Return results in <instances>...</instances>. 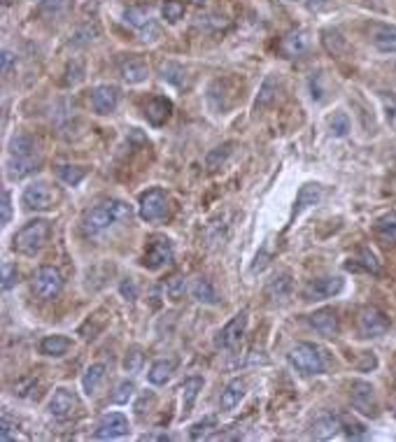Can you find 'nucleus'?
I'll use <instances>...</instances> for the list:
<instances>
[{
    "label": "nucleus",
    "instance_id": "51",
    "mask_svg": "<svg viewBox=\"0 0 396 442\" xmlns=\"http://www.w3.org/2000/svg\"><path fill=\"white\" fill-rule=\"evenodd\" d=\"M12 438H17L15 433H12V424H10V419H8V414L3 417V426H0V440L3 442H8Z\"/></svg>",
    "mask_w": 396,
    "mask_h": 442
},
{
    "label": "nucleus",
    "instance_id": "24",
    "mask_svg": "<svg viewBox=\"0 0 396 442\" xmlns=\"http://www.w3.org/2000/svg\"><path fill=\"white\" fill-rule=\"evenodd\" d=\"M122 77L129 84H140L147 79V63L143 58H129L122 63Z\"/></svg>",
    "mask_w": 396,
    "mask_h": 442
},
{
    "label": "nucleus",
    "instance_id": "16",
    "mask_svg": "<svg viewBox=\"0 0 396 442\" xmlns=\"http://www.w3.org/2000/svg\"><path fill=\"white\" fill-rule=\"evenodd\" d=\"M340 426H343V419H340L338 414L324 412V414H319V417L312 421L310 435L315 440H328V438H333V435L338 433Z\"/></svg>",
    "mask_w": 396,
    "mask_h": 442
},
{
    "label": "nucleus",
    "instance_id": "36",
    "mask_svg": "<svg viewBox=\"0 0 396 442\" xmlns=\"http://www.w3.org/2000/svg\"><path fill=\"white\" fill-rule=\"evenodd\" d=\"M56 175H58V179H61L63 184L77 186L86 177V170L84 168H77V165H61V168L56 170Z\"/></svg>",
    "mask_w": 396,
    "mask_h": 442
},
{
    "label": "nucleus",
    "instance_id": "15",
    "mask_svg": "<svg viewBox=\"0 0 396 442\" xmlns=\"http://www.w3.org/2000/svg\"><path fill=\"white\" fill-rule=\"evenodd\" d=\"M371 44L382 54H396V26L373 24L371 26Z\"/></svg>",
    "mask_w": 396,
    "mask_h": 442
},
{
    "label": "nucleus",
    "instance_id": "4",
    "mask_svg": "<svg viewBox=\"0 0 396 442\" xmlns=\"http://www.w3.org/2000/svg\"><path fill=\"white\" fill-rule=\"evenodd\" d=\"M168 196L164 189H150L140 196V219H145L147 224H157L168 217Z\"/></svg>",
    "mask_w": 396,
    "mask_h": 442
},
{
    "label": "nucleus",
    "instance_id": "5",
    "mask_svg": "<svg viewBox=\"0 0 396 442\" xmlns=\"http://www.w3.org/2000/svg\"><path fill=\"white\" fill-rule=\"evenodd\" d=\"M63 289V277L61 272L56 270V268L52 265H42L35 275V279H33V291H35V296L40 300H54L61 293Z\"/></svg>",
    "mask_w": 396,
    "mask_h": 442
},
{
    "label": "nucleus",
    "instance_id": "11",
    "mask_svg": "<svg viewBox=\"0 0 396 442\" xmlns=\"http://www.w3.org/2000/svg\"><path fill=\"white\" fill-rule=\"evenodd\" d=\"M129 419L124 417L122 412H112V414H105L103 419H100V424L96 428V433H93V438L98 440H115V438H124V435H129Z\"/></svg>",
    "mask_w": 396,
    "mask_h": 442
},
{
    "label": "nucleus",
    "instance_id": "25",
    "mask_svg": "<svg viewBox=\"0 0 396 442\" xmlns=\"http://www.w3.org/2000/svg\"><path fill=\"white\" fill-rule=\"evenodd\" d=\"M200 389H203V379L200 377H189V379L182 382L180 391H182V412L184 414L191 412V407H193V403H196Z\"/></svg>",
    "mask_w": 396,
    "mask_h": 442
},
{
    "label": "nucleus",
    "instance_id": "43",
    "mask_svg": "<svg viewBox=\"0 0 396 442\" xmlns=\"http://www.w3.org/2000/svg\"><path fill=\"white\" fill-rule=\"evenodd\" d=\"M375 231H378L380 236L394 238L396 236V214H387V217H382L378 224H375Z\"/></svg>",
    "mask_w": 396,
    "mask_h": 442
},
{
    "label": "nucleus",
    "instance_id": "39",
    "mask_svg": "<svg viewBox=\"0 0 396 442\" xmlns=\"http://www.w3.org/2000/svg\"><path fill=\"white\" fill-rule=\"evenodd\" d=\"M124 17H126V22H129L131 26H136L138 31H143L145 26L152 22V19H150V12H147L145 8H129V10H126Z\"/></svg>",
    "mask_w": 396,
    "mask_h": 442
},
{
    "label": "nucleus",
    "instance_id": "22",
    "mask_svg": "<svg viewBox=\"0 0 396 442\" xmlns=\"http://www.w3.org/2000/svg\"><path fill=\"white\" fill-rule=\"evenodd\" d=\"M38 165H40L38 154H33V156H12L8 172L12 179H22L26 175H31V172H35Z\"/></svg>",
    "mask_w": 396,
    "mask_h": 442
},
{
    "label": "nucleus",
    "instance_id": "35",
    "mask_svg": "<svg viewBox=\"0 0 396 442\" xmlns=\"http://www.w3.org/2000/svg\"><path fill=\"white\" fill-rule=\"evenodd\" d=\"M275 93H278V82H275V77H266L264 84H261V91H259V98H257V110H264L275 100Z\"/></svg>",
    "mask_w": 396,
    "mask_h": 442
},
{
    "label": "nucleus",
    "instance_id": "53",
    "mask_svg": "<svg viewBox=\"0 0 396 442\" xmlns=\"http://www.w3.org/2000/svg\"><path fill=\"white\" fill-rule=\"evenodd\" d=\"M12 61H15V56H12V51L5 49V51H3V75H10Z\"/></svg>",
    "mask_w": 396,
    "mask_h": 442
},
{
    "label": "nucleus",
    "instance_id": "7",
    "mask_svg": "<svg viewBox=\"0 0 396 442\" xmlns=\"http://www.w3.org/2000/svg\"><path fill=\"white\" fill-rule=\"evenodd\" d=\"M350 398H352V407L359 414H364V417H375V414H378V398H375L373 384H368L364 379L352 382Z\"/></svg>",
    "mask_w": 396,
    "mask_h": 442
},
{
    "label": "nucleus",
    "instance_id": "20",
    "mask_svg": "<svg viewBox=\"0 0 396 442\" xmlns=\"http://www.w3.org/2000/svg\"><path fill=\"white\" fill-rule=\"evenodd\" d=\"M243 398H245V382L243 379H231L229 384L224 386V391H221L219 407L224 412H229L236 405H240V400Z\"/></svg>",
    "mask_w": 396,
    "mask_h": 442
},
{
    "label": "nucleus",
    "instance_id": "41",
    "mask_svg": "<svg viewBox=\"0 0 396 442\" xmlns=\"http://www.w3.org/2000/svg\"><path fill=\"white\" fill-rule=\"evenodd\" d=\"M84 79V63L82 61H72L68 65V70H65V84L68 86H75Z\"/></svg>",
    "mask_w": 396,
    "mask_h": 442
},
{
    "label": "nucleus",
    "instance_id": "55",
    "mask_svg": "<svg viewBox=\"0 0 396 442\" xmlns=\"http://www.w3.org/2000/svg\"><path fill=\"white\" fill-rule=\"evenodd\" d=\"M143 440H171L168 435H145Z\"/></svg>",
    "mask_w": 396,
    "mask_h": 442
},
{
    "label": "nucleus",
    "instance_id": "56",
    "mask_svg": "<svg viewBox=\"0 0 396 442\" xmlns=\"http://www.w3.org/2000/svg\"><path fill=\"white\" fill-rule=\"evenodd\" d=\"M317 3H326V0H317Z\"/></svg>",
    "mask_w": 396,
    "mask_h": 442
},
{
    "label": "nucleus",
    "instance_id": "42",
    "mask_svg": "<svg viewBox=\"0 0 396 442\" xmlns=\"http://www.w3.org/2000/svg\"><path fill=\"white\" fill-rule=\"evenodd\" d=\"M133 391H136V384L133 382H122V384L117 386V391L112 393V400H115L117 405H124V403H129V398L133 396Z\"/></svg>",
    "mask_w": 396,
    "mask_h": 442
},
{
    "label": "nucleus",
    "instance_id": "33",
    "mask_svg": "<svg viewBox=\"0 0 396 442\" xmlns=\"http://www.w3.org/2000/svg\"><path fill=\"white\" fill-rule=\"evenodd\" d=\"M214 428H217V419L205 417V419L196 421V424L189 428V438L191 440H207V438H212Z\"/></svg>",
    "mask_w": 396,
    "mask_h": 442
},
{
    "label": "nucleus",
    "instance_id": "37",
    "mask_svg": "<svg viewBox=\"0 0 396 442\" xmlns=\"http://www.w3.org/2000/svg\"><path fill=\"white\" fill-rule=\"evenodd\" d=\"M187 3L184 0H164V19L168 24H177L184 17Z\"/></svg>",
    "mask_w": 396,
    "mask_h": 442
},
{
    "label": "nucleus",
    "instance_id": "50",
    "mask_svg": "<svg viewBox=\"0 0 396 442\" xmlns=\"http://www.w3.org/2000/svg\"><path fill=\"white\" fill-rule=\"evenodd\" d=\"M140 33H143V40H145V42H154V40L159 38V26L154 24V22H150Z\"/></svg>",
    "mask_w": 396,
    "mask_h": 442
},
{
    "label": "nucleus",
    "instance_id": "6",
    "mask_svg": "<svg viewBox=\"0 0 396 442\" xmlns=\"http://www.w3.org/2000/svg\"><path fill=\"white\" fill-rule=\"evenodd\" d=\"M56 200H58V193L47 182H35V184L26 186V191H24V205L35 212L52 210V207L56 205Z\"/></svg>",
    "mask_w": 396,
    "mask_h": 442
},
{
    "label": "nucleus",
    "instance_id": "12",
    "mask_svg": "<svg viewBox=\"0 0 396 442\" xmlns=\"http://www.w3.org/2000/svg\"><path fill=\"white\" fill-rule=\"evenodd\" d=\"M173 261V245L168 238H154L145 254V268L150 270H159V268L168 265Z\"/></svg>",
    "mask_w": 396,
    "mask_h": 442
},
{
    "label": "nucleus",
    "instance_id": "2",
    "mask_svg": "<svg viewBox=\"0 0 396 442\" xmlns=\"http://www.w3.org/2000/svg\"><path fill=\"white\" fill-rule=\"evenodd\" d=\"M47 238H49V221L47 219L29 221L15 236V252L24 254V256H38L47 245Z\"/></svg>",
    "mask_w": 396,
    "mask_h": 442
},
{
    "label": "nucleus",
    "instance_id": "13",
    "mask_svg": "<svg viewBox=\"0 0 396 442\" xmlns=\"http://www.w3.org/2000/svg\"><path fill=\"white\" fill-rule=\"evenodd\" d=\"M343 286H345V282L340 277H322V279H315V282H310L306 286L303 296H306V300L333 298L343 291Z\"/></svg>",
    "mask_w": 396,
    "mask_h": 442
},
{
    "label": "nucleus",
    "instance_id": "19",
    "mask_svg": "<svg viewBox=\"0 0 396 442\" xmlns=\"http://www.w3.org/2000/svg\"><path fill=\"white\" fill-rule=\"evenodd\" d=\"M322 196H324V189H322L319 184H306V186H301V191H299V196H296V205H294V212H292V217H299L301 212L308 210V207H312V205H317Z\"/></svg>",
    "mask_w": 396,
    "mask_h": 442
},
{
    "label": "nucleus",
    "instance_id": "45",
    "mask_svg": "<svg viewBox=\"0 0 396 442\" xmlns=\"http://www.w3.org/2000/svg\"><path fill=\"white\" fill-rule=\"evenodd\" d=\"M17 282H19V270H17V265L5 263V265H3V291H10Z\"/></svg>",
    "mask_w": 396,
    "mask_h": 442
},
{
    "label": "nucleus",
    "instance_id": "30",
    "mask_svg": "<svg viewBox=\"0 0 396 442\" xmlns=\"http://www.w3.org/2000/svg\"><path fill=\"white\" fill-rule=\"evenodd\" d=\"M105 379V366L103 363H96V366H91L89 370L84 373V377H82V386H84V391L89 393H96V389L100 386V382Z\"/></svg>",
    "mask_w": 396,
    "mask_h": 442
},
{
    "label": "nucleus",
    "instance_id": "14",
    "mask_svg": "<svg viewBox=\"0 0 396 442\" xmlns=\"http://www.w3.org/2000/svg\"><path fill=\"white\" fill-rule=\"evenodd\" d=\"M91 105L96 115H112L119 105V89L117 86H98L91 96Z\"/></svg>",
    "mask_w": 396,
    "mask_h": 442
},
{
    "label": "nucleus",
    "instance_id": "1",
    "mask_svg": "<svg viewBox=\"0 0 396 442\" xmlns=\"http://www.w3.org/2000/svg\"><path fill=\"white\" fill-rule=\"evenodd\" d=\"M131 205H126L124 200H107V203L93 207V210L86 212L84 217V233L86 236H98L105 229H110L117 221L131 219Z\"/></svg>",
    "mask_w": 396,
    "mask_h": 442
},
{
    "label": "nucleus",
    "instance_id": "29",
    "mask_svg": "<svg viewBox=\"0 0 396 442\" xmlns=\"http://www.w3.org/2000/svg\"><path fill=\"white\" fill-rule=\"evenodd\" d=\"M35 154V142H33L31 136L26 133H19V136L12 138L10 142V156H33Z\"/></svg>",
    "mask_w": 396,
    "mask_h": 442
},
{
    "label": "nucleus",
    "instance_id": "28",
    "mask_svg": "<svg viewBox=\"0 0 396 442\" xmlns=\"http://www.w3.org/2000/svg\"><path fill=\"white\" fill-rule=\"evenodd\" d=\"M290 291H292V277L287 272H282V275H278V277H273L271 284H268V289H266V293L273 300H285L287 296H290Z\"/></svg>",
    "mask_w": 396,
    "mask_h": 442
},
{
    "label": "nucleus",
    "instance_id": "38",
    "mask_svg": "<svg viewBox=\"0 0 396 442\" xmlns=\"http://www.w3.org/2000/svg\"><path fill=\"white\" fill-rule=\"evenodd\" d=\"M184 291H187V279L182 277V275H173V277L166 282V296L171 300L184 298Z\"/></svg>",
    "mask_w": 396,
    "mask_h": 442
},
{
    "label": "nucleus",
    "instance_id": "49",
    "mask_svg": "<svg viewBox=\"0 0 396 442\" xmlns=\"http://www.w3.org/2000/svg\"><path fill=\"white\" fill-rule=\"evenodd\" d=\"M96 33H98V28H93V31H91V28H86V31H77V33H75V40H72V42H75V44H86V42H91Z\"/></svg>",
    "mask_w": 396,
    "mask_h": 442
},
{
    "label": "nucleus",
    "instance_id": "26",
    "mask_svg": "<svg viewBox=\"0 0 396 442\" xmlns=\"http://www.w3.org/2000/svg\"><path fill=\"white\" fill-rule=\"evenodd\" d=\"M70 338L65 336H47L42 343H40V352L45 354V357H63V354H68L70 350Z\"/></svg>",
    "mask_w": 396,
    "mask_h": 442
},
{
    "label": "nucleus",
    "instance_id": "23",
    "mask_svg": "<svg viewBox=\"0 0 396 442\" xmlns=\"http://www.w3.org/2000/svg\"><path fill=\"white\" fill-rule=\"evenodd\" d=\"M72 8V0H42L40 3V17L49 19V22H58V19L68 17V12Z\"/></svg>",
    "mask_w": 396,
    "mask_h": 442
},
{
    "label": "nucleus",
    "instance_id": "18",
    "mask_svg": "<svg viewBox=\"0 0 396 442\" xmlns=\"http://www.w3.org/2000/svg\"><path fill=\"white\" fill-rule=\"evenodd\" d=\"M171 112H173V103L164 96H157L150 100V105H147L145 115H147V122L152 126H164L168 119H171Z\"/></svg>",
    "mask_w": 396,
    "mask_h": 442
},
{
    "label": "nucleus",
    "instance_id": "27",
    "mask_svg": "<svg viewBox=\"0 0 396 442\" xmlns=\"http://www.w3.org/2000/svg\"><path fill=\"white\" fill-rule=\"evenodd\" d=\"M173 370H175V361H173V359L157 361V363L150 368V373H147V379H150L154 386H161V384H166V382L171 379Z\"/></svg>",
    "mask_w": 396,
    "mask_h": 442
},
{
    "label": "nucleus",
    "instance_id": "40",
    "mask_svg": "<svg viewBox=\"0 0 396 442\" xmlns=\"http://www.w3.org/2000/svg\"><path fill=\"white\" fill-rule=\"evenodd\" d=\"M328 129H331V136L335 138H345L347 133H350V119L343 112H338V115H333L331 124H328Z\"/></svg>",
    "mask_w": 396,
    "mask_h": 442
},
{
    "label": "nucleus",
    "instance_id": "8",
    "mask_svg": "<svg viewBox=\"0 0 396 442\" xmlns=\"http://www.w3.org/2000/svg\"><path fill=\"white\" fill-rule=\"evenodd\" d=\"M389 331V321L375 307H364L359 312V333L361 338H380Z\"/></svg>",
    "mask_w": 396,
    "mask_h": 442
},
{
    "label": "nucleus",
    "instance_id": "3",
    "mask_svg": "<svg viewBox=\"0 0 396 442\" xmlns=\"http://www.w3.org/2000/svg\"><path fill=\"white\" fill-rule=\"evenodd\" d=\"M290 363L303 375H322L326 370V357L317 345L312 343H296L287 354Z\"/></svg>",
    "mask_w": 396,
    "mask_h": 442
},
{
    "label": "nucleus",
    "instance_id": "54",
    "mask_svg": "<svg viewBox=\"0 0 396 442\" xmlns=\"http://www.w3.org/2000/svg\"><path fill=\"white\" fill-rule=\"evenodd\" d=\"M122 293H124V296H129V298L133 300V298L138 296V291H136V284H133L131 279H129V282H124V284H122Z\"/></svg>",
    "mask_w": 396,
    "mask_h": 442
},
{
    "label": "nucleus",
    "instance_id": "44",
    "mask_svg": "<svg viewBox=\"0 0 396 442\" xmlns=\"http://www.w3.org/2000/svg\"><path fill=\"white\" fill-rule=\"evenodd\" d=\"M343 426H345V433H347V438H352V440L368 438V431H366L364 426L359 424V421H354V419H343Z\"/></svg>",
    "mask_w": 396,
    "mask_h": 442
},
{
    "label": "nucleus",
    "instance_id": "10",
    "mask_svg": "<svg viewBox=\"0 0 396 442\" xmlns=\"http://www.w3.org/2000/svg\"><path fill=\"white\" fill-rule=\"evenodd\" d=\"M77 410H79V400L75 393L68 389H56L54 396L49 398V414L58 421L70 419L72 414H77Z\"/></svg>",
    "mask_w": 396,
    "mask_h": 442
},
{
    "label": "nucleus",
    "instance_id": "31",
    "mask_svg": "<svg viewBox=\"0 0 396 442\" xmlns=\"http://www.w3.org/2000/svg\"><path fill=\"white\" fill-rule=\"evenodd\" d=\"M191 293H193V298H196L198 303H205V305L217 303V291L212 289V284L207 282V279H196L193 286H191Z\"/></svg>",
    "mask_w": 396,
    "mask_h": 442
},
{
    "label": "nucleus",
    "instance_id": "21",
    "mask_svg": "<svg viewBox=\"0 0 396 442\" xmlns=\"http://www.w3.org/2000/svg\"><path fill=\"white\" fill-rule=\"evenodd\" d=\"M280 49H282L285 56H290V58H296V56H301V54H306V49H308V33L306 31H292L290 35L282 38Z\"/></svg>",
    "mask_w": 396,
    "mask_h": 442
},
{
    "label": "nucleus",
    "instance_id": "34",
    "mask_svg": "<svg viewBox=\"0 0 396 442\" xmlns=\"http://www.w3.org/2000/svg\"><path fill=\"white\" fill-rule=\"evenodd\" d=\"M350 270H366V272H380V263H378V259H375V254L373 252H368V249H361L359 252V261H352L350 265Z\"/></svg>",
    "mask_w": 396,
    "mask_h": 442
},
{
    "label": "nucleus",
    "instance_id": "9",
    "mask_svg": "<svg viewBox=\"0 0 396 442\" xmlns=\"http://www.w3.org/2000/svg\"><path fill=\"white\" fill-rule=\"evenodd\" d=\"M245 328H247V312L243 310V312H238L236 317H233L229 324H226L217 333V338H214V345L221 347V350H231V347H236L240 340H243Z\"/></svg>",
    "mask_w": 396,
    "mask_h": 442
},
{
    "label": "nucleus",
    "instance_id": "47",
    "mask_svg": "<svg viewBox=\"0 0 396 442\" xmlns=\"http://www.w3.org/2000/svg\"><path fill=\"white\" fill-rule=\"evenodd\" d=\"M3 217H0V221H3V226L5 224H10V219H12V196H10V191L5 189L3 191Z\"/></svg>",
    "mask_w": 396,
    "mask_h": 442
},
{
    "label": "nucleus",
    "instance_id": "32",
    "mask_svg": "<svg viewBox=\"0 0 396 442\" xmlns=\"http://www.w3.org/2000/svg\"><path fill=\"white\" fill-rule=\"evenodd\" d=\"M161 79H166V82H171L173 86H182L184 84V68L182 65H177V63H173V61H168V63H161Z\"/></svg>",
    "mask_w": 396,
    "mask_h": 442
},
{
    "label": "nucleus",
    "instance_id": "46",
    "mask_svg": "<svg viewBox=\"0 0 396 442\" xmlns=\"http://www.w3.org/2000/svg\"><path fill=\"white\" fill-rule=\"evenodd\" d=\"M226 158H229V147H224V152H221V147H219V149H214V152L207 154V168H210V170L219 168L217 163H224Z\"/></svg>",
    "mask_w": 396,
    "mask_h": 442
},
{
    "label": "nucleus",
    "instance_id": "17",
    "mask_svg": "<svg viewBox=\"0 0 396 442\" xmlns=\"http://www.w3.org/2000/svg\"><path fill=\"white\" fill-rule=\"evenodd\" d=\"M310 326L319 336L324 338H333L338 336V317H335L333 310H319L310 314Z\"/></svg>",
    "mask_w": 396,
    "mask_h": 442
},
{
    "label": "nucleus",
    "instance_id": "52",
    "mask_svg": "<svg viewBox=\"0 0 396 442\" xmlns=\"http://www.w3.org/2000/svg\"><path fill=\"white\" fill-rule=\"evenodd\" d=\"M140 359H143V354H138V350L136 352H133V359H129V357H126V370H138V366H140Z\"/></svg>",
    "mask_w": 396,
    "mask_h": 442
},
{
    "label": "nucleus",
    "instance_id": "48",
    "mask_svg": "<svg viewBox=\"0 0 396 442\" xmlns=\"http://www.w3.org/2000/svg\"><path fill=\"white\" fill-rule=\"evenodd\" d=\"M385 110H387V122L389 126L396 131V98H387L385 100Z\"/></svg>",
    "mask_w": 396,
    "mask_h": 442
}]
</instances>
